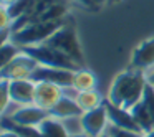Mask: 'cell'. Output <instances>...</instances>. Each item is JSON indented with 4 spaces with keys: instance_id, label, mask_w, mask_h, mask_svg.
Listing matches in <instances>:
<instances>
[{
    "instance_id": "3957f363",
    "label": "cell",
    "mask_w": 154,
    "mask_h": 137,
    "mask_svg": "<svg viewBox=\"0 0 154 137\" xmlns=\"http://www.w3.org/2000/svg\"><path fill=\"white\" fill-rule=\"evenodd\" d=\"M63 25V22H35L12 33V40L17 46L27 48L42 45Z\"/></svg>"
},
{
    "instance_id": "44dd1931",
    "label": "cell",
    "mask_w": 154,
    "mask_h": 137,
    "mask_svg": "<svg viewBox=\"0 0 154 137\" xmlns=\"http://www.w3.org/2000/svg\"><path fill=\"white\" fill-rule=\"evenodd\" d=\"M20 53H22V48L17 46L14 41H7V43H4L2 48H0V68L5 66V64H8L15 56H18Z\"/></svg>"
},
{
    "instance_id": "52a82bcc",
    "label": "cell",
    "mask_w": 154,
    "mask_h": 137,
    "mask_svg": "<svg viewBox=\"0 0 154 137\" xmlns=\"http://www.w3.org/2000/svg\"><path fill=\"white\" fill-rule=\"evenodd\" d=\"M65 96V88L50 81H38L35 88V101L33 104L45 111H50L61 97Z\"/></svg>"
},
{
    "instance_id": "7402d4cb",
    "label": "cell",
    "mask_w": 154,
    "mask_h": 137,
    "mask_svg": "<svg viewBox=\"0 0 154 137\" xmlns=\"http://www.w3.org/2000/svg\"><path fill=\"white\" fill-rule=\"evenodd\" d=\"M63 122L65 129L70 136H76V134H83V122H81V116H73L66 117V119H60Z\"/></svg>"
},
{
    "instance_id": "1f68e13d",
    "label": "cell",
    "mask_w": 154,
    "mask_h": 137,
    "mask_svg": "<svg viewBox=\"0 0 154 137\" xmlns=\"http://www.w3.org/2000/svg\"><path fill=\"white\" fill-rule=\"evenodd\" d=\"M121 0H109V4H119Z\"/></svg>"
},
{
    "instance_id": "9a60e30c",
    "label": "cell",
    "mask_w": 154,
    "mask_h": 137,
    "mask_svg": "<svg viewBox=\"0 0 154 137\" xmlns=\"http://www.w3.org/2000/svg\"><path fill=\"white\" fill-rule=\"evenodd\" d=\"M71 88L78 93H83V91H93L98 88V76L90 70H85L80 68L73 73V83Z\"/></svg>"
},
{
    "instance_id": "603a6c76",
    "label": "cell",
    "mask_w": 154,
    "mask_h": 137,
    "mask_svg": "<svg viewBox=\"0 0 154 137\" xmlns=\"http://www.w3.org/2000/svg\"><path fill=\"white\" fill-rule=\"evenodd\" d=\"M10 91H8V81L7 79H0V112L4 114L5 109L10 106Z\"/></svg>"
},
{
    "instance_id": "7a4b0ae2",
    "label": "cell",
    "mask_w": 154,
    "mask_h": 137,
    "mask_svg": "<svg viewBox=\"0 0 154 137\" xmlns=\"http://www.w3.org/2000/svg\"><path fill=\"white\" fill-rule=\"evenodd\" d=\"M45 43L50 45L55 50H58L60 53H63L65 56H68L78 66L81 68L85 66V55H83V50H81L80 40H78L76 30H75L73 25L63 23Z\"/></svg>"
},
{
    "instance_id": "5b68a950",
    "label": "cell",
    "mask_w": 154,
    "mask_h": 137,
    "mask_svg": "<svg viewBox=\"0 0 154 137\" xmlns=\"http://www.w3.org/2000/svg\"><path fill=\"white\" fill-rule=\"evenodd\" d=\"M37 66H38L37 60L22 50V53L18 56H15L8 64L0 68V79H7V81L28 79Z\"/></svg>"
},
{
    "instance_id": "2e32d148",
    "label": "cell",
    "mask_w": 154,
    "mask_h": 137,
    "mask_svg": "<svg viewBox=\"0 0 154 137\" xmlns=\"http://www.w3.org/2000/svg\"><path fill=\"white\" fill-rule=\"evenodd\" d=\"M75 101L78 103V106L81 107V111H91L94 107H100L101 104H104V97L98 89L93 91H83V93H76Z\"/></svg>"
},
{
    "instance_id": "4316f807",
    "label": "cell",
    "mask_w": 154,
    "mask_h": 137,
    "mask_svg": "<svg viewBox=\"0 0 154 137\" xmlns=\"http://www.w3.org/2000/svg\"><path fill=\"white\" fill-rule=\"evenodd\" d=\"M90 2H91L93 7H98V5H103V4H106V2H109V0H90Z\"/></svg>"
},
{
    "instance_id": "e0dca14e",
    "label": "cell",
    "mask_w": 154,
    "mask_h": 137,
    "mask_svg": "<svg viewBox=\"0 0 154 137\" xmlns=\"http://www.w3.org/2000/svg\"><path fill=\"white\" fill-rule=\"evenodd\" d=\"M42 137H70V134L66 132L63 122L57 117H47L43 122L38 126Z\"/></svg>"
},
{
    "instance_id": "5bb4252c",
    "label": "cell",
    "mask_w": 154,
    "mask_h": 137,
    "mask_svg": "<svg viewBox=\"0 0 154 137\" xmlns=\"http://www.w3.org/2000/svg\"><path fill=\"white\" fill-rule=\"evenodd\" d=\"M131 114H133L134 121L137 122L139 129L143 130V134H147L151 130H154V111L149 109L143 101H139L131 109Z\"/></svg>"
},
{
    "instance_id": "4dcf8cb0",
    "label": "cell",
    "mask_w": 154,
    "mask_h": 137,
    "mask_svg": "<svg viewBox=\"0 0 154 137\" xmlns=\"http://www.w3.org/2000/svg\"><path fill=\"white\" fill-rule=\"evenodd\" d=\"M70 137H90V136H86V134H76V136H70Z\"/></svg>"
},
{
    "instance_id": "ba28073f",
    "label": "cell",
    "mask_w": 154,
    "mask_h": 137,
    "mask_svg": "<svg viewBox=\"0 0 154 137\" xmlns=\"http://www.w3.org/2000/svg\"><path fill=\"white\" fill-rule=\"evenodd\" d=\"M73 73L75 71L60 70V68H48V66L38 64L35 68V71L32 73L30 79H33L35 83H38V81H50V83L60 84L63 88H70L71 83H73Z\"/></svg>"
},
{
    "instance_id": "8fae6325",
    "label": "cell",
    "mask_w": 154,
    "mask_h": 137,
    "mask_svg": "<svg viewBox=\"0 0 154 137\" xmlns=\"http://www.w3.org/2000/svg\"><path fill=\"white\" fill-rule=\"evenodd\" d=\"M35 88L37 83L33 79H17L8 81V91H10L12 103L18 106H30L35 101Z\"/></svg>"
},
{
    "instance_id": "d6986e66",
    "label": "cell",
    "mask_w": 154,
    "mask_h": 137,
    "mask_svg": "<svg viewBox=\"0 0 154 137\" xmlns=\"http://www.w3.org/2000/svg\"><path fill=\"white\" fill-rule=\"evenodd\" d=\"M66 13H68L66 4H65L63 0H58L57 4H53L50 8H47L40 17H37L35 22H63V17Z\"/></svg>"
},
{
    "instance_id": "8992f818",
    "label": "cell",
    "mask_w": 154,
    "mask_h": 137,
    "mask_svg": "<svg viewBox=\"0 0 154 137\" xmlns=\"http://www.w3.org/2000/svg\"><path fill=\"white\" fill-rule=\"evenodd\" d=\"M81 122H83V132L86 136H90V137L103 136L106 132L108 126H109L106 104H101L100 107H94L91 111H85L81 114Z\"/></svg>"
},
{
    "instance_id": "ffe728a7",
    "label": "cell",
    "mask_w": 154,
    "mask_h": 137,
    "mask_svg": "<svg viewBox=\"0 0 154 137\" xmlns=\"http://www.w3.org/2000/svg\"><path fill=\"white\" fill-rule=\"evenodd\" d=\"M37 0H17L15 4H12L8 8V13H10L12 20H17L20 17H25V15H30L32 10H33ZM14 23V22H12Z\"/></svg>"
},
{
    "instance_id": "484cf974",
    "label": "cell",
    "mask_w": 154,
    "mask_h": 137,
    "mask_svg": "<svg viewBox=\"0 0 154 137\" xmlns=\"http://www.w3.org/2000/svg\"><path fill=\"white\" fill-rule=\"evenodd\" d=\"M0 137H20V136H18V134H15V132H12V130L2 129V134H0Z\"/></svg>"
},
{
    "instance_id": "ac0fdd59",
    "label": "cell",
    "mask_w": 154,
    "mask_h": 137,
    "mask_svg": "<svg viewBox=\"0 0 154 137\" xmlns=\"http://www.w3.org/2000/svg\"><path fill=\"white\" fill-rule=\"evenodd\" d=\"M2 129L5 130H12V132L18 134L20 137H42L38 127H32V126H22L17 124L7 116H2Z\"/></svg>"
},
{
    "instance_id": "83f0119b",
    "label": "cell",
    "mask_w": 154,
    "mask_h": 137,
    "mask_svg": "<svg viewBox=\"0 0 154 137\" xmlns=\"http://www.w3.org/2000/svg\"><path fill=\"white\" fill-rule=\"evenodd\" d=\"M17 0H0V4H2V7H10L12 4H15Z\"/></svg>"
},
{
    "instance_id": "cb8c5ba5",
    "label": "cell",
    "mask_w": 154,
    "mask_h": 137,
    "mask_svg": "<svg viewBox=\"0 0 154 137\" xmlns=\"http://www.w3.org/2000/svg\"><path fill=\"white\" fill-rule=\"evenodd\" d=\"M106 132L109 134V137H143V132H133V130H126V129H119L114 126H108Z\"/></svg>"
},
{
    "instance_id": "30bf717a",
    "label": "cell",
    "mask_w": 154,
    "mask_h": 137,
    "mask_svg": "<svg viewBox=\"0 0 154 137\" xmlns=\"http://www.w3.org/2000/svg\"><path fill=\"white\" fill-rule=\"evenodd\" d=\"M10 117L14 122L22 124V126H32V127H38L42 122H43L47 117H50V112L42 107L35 106V104H30V106H20L10 114Z\"/></svg>"
},
{
    "instance_id": "277c9868",
    "label": "cell",
    "mask_w": 154,
    "mask_h": 137,
    "mask_svg": "<svg viewBox=\"0 0 154 137\" xmlns=\"http://www.w3.org/2000/svg\"><path fill=\"white\" fill-rule=\"evenodd\" d=\"M22 50L25 53H28L32 58H35L37 63L42 64V66L60 68V70H68V71H76L81 68L75 61H71L68 56H65L63 53H60L58 50L51 48L47 43L35 45V46H27V48H22Z\"/></svg>"
},
{
    "instance_id": "7c38bea8",
    "label": "cell",
    "mask_w": 154,
    "mask_h": 137,
    "mask_svg": "<svg viewBox=\"0 0 154 137\" xmlns=\"http://www.w3.org/2000/svg\"><path fill=\"white\" fill-rule=\"evenodd\" d=\"M106 104V111H108V119L109 124L114 127H119V129H126V130H133V132H143L137 126V122L134 121L133 114L129 109H124V107H118L114 106L109 101H104Z\"/></svg>"
},
{
    "instance_id": "4fadbf2b",
    "label": "cell",
    "mask_w": 154,
    "mask_h": 137,
    "mask_svg": "<svg viewBox=\"0 0 154 137\" xmlns=\"http://www.w3.org/2000/svg\"><path fill=\"white\" fill-rule=\"evenodd\" d=\"M50 116L51 117H57V119H66V117H73V116H81L83 111L81 107L78 106V103L75 101V97L65 94L50 111Z\"/></svg>"
},
{
    "instance_id": "d6a6232c",
    "label": "cell",
    "mask_w": 154,
    "mask_h": 137,
    "mask_svg": "<svg viewBox=\"0 0 154 137\" xmlns=\"http://www.w3.org/2000/svg\"><path fill=\"white\" fill-rule=\"evenodd\" d=\"M100 137H109V134H108V132H104L103 136H100Z\"/></svg>"
},
{
    "instance_id": "9c48e42d",
    "label": "cell",
    "mask_w": 154,
    "mask_h": 137,
    "mask_svg": "<svg viewBox=\"0 0 154 137\" xmlns=\"http://www.w3.org/2000/svg\"><path fill=\"white\" fill-rule=\"evenodd\" d=\"M143 73L154 68V37L141 41L131 55V66Z\"/></svg>"
},
{
    "instance_id": "6da1fadb",
    "label": "cell",
    "mask_w": 154,
    "mask_h": 137,
    "mask_svg": "<svg viewBox=\"0 0 154 137\" xmlns=\"http://www.w3.org/2000/svg\"><path fill=\"white\" fill-rule=\"evenodd\" d=\"M146 84H147L146 73L134 70V68H129V70L114 76L106 99L109 103H113L114 106L131 111L143 99Z\"/></svg>"
},
{
    "instance_id": "d4e9b609",
    "label": "cell",
    "mask_w": 154,
    "mask_h": 137,
    "mask_svg": "<svg viewBox=\"0 0 154 137\" xmlns=\"http://www.w3.org/2000/svg\"><path fill=\"white\" fill-rule=\"evenodd\" d=\"M146 81H147V84H151V86L154 88V68H151L149 71H146Z\"/></svg>"
},
{
    "instance_id": "f546056e",
    "label": "cell",
    "mask_w": 154,
    "mask_h": 137,
    "mask_svg": "<svg viewBox=\"0 0 154 137\" xmlns=\"http://www.w3.org/2000/svg\"><path fill=\"white\" fill-rule=\"evenodd\" d=\"M143 137H154V130H151V132H147V134H144Z\"/></svg>"
},
{
    "instance_id": "f1b7e54d",
    "label": "cell",
    "mask_w": 154,
    "mask_h": 137,
    "mask_svg": "<svg viewBox=\"0 0 154 137\" xmlns=\"http://www.w3.org/2000/svg\"><path fill=\"white\" fill-rule=\"evenodd\" d=\"M76 2H80V4L81 5H85V7H93V5H91V2H90V0H76Z\"/></svg>"
}]
</instances>
